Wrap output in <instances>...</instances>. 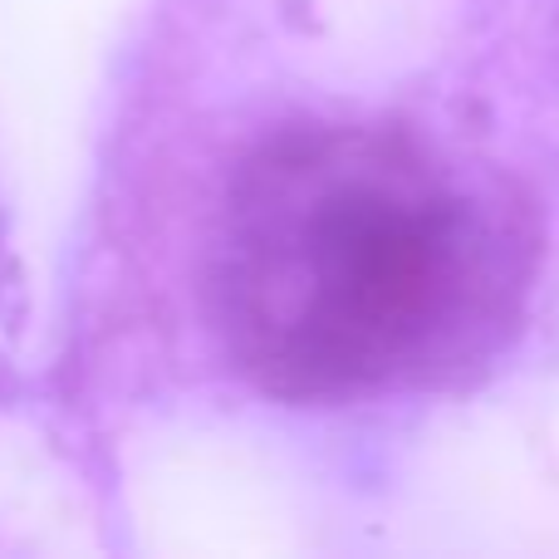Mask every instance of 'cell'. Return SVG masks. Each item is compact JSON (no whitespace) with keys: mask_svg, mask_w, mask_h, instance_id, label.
<instances>
[{"mask_svg":"<svg viewBox=\"0 0 559 559\" xmlns=\"http://www.w3.org/2000/svg\"><path fill=\"white\" fill-rule=\"evenodd\" d=\"M525 206L397 128L265 138L222 202L212 309L275 397L344 403L491 348L531 285Z\"/></svg>","mask_w":559,"mask_h":559,"instance_id":"cell-1","label":"cell"}]
</instances>
